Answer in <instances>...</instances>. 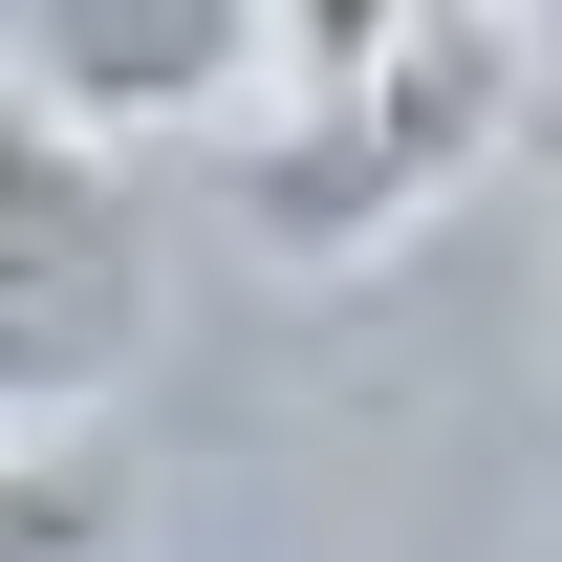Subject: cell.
<instances>
[{
	"instance_id": "6da1fadb",
	"label": "cell",
	"mask_w": 562,
	"mask_h": 562,
	"mask_svg": "<svg viewBox=\"0 0 562 562\" xmlns=\"http://www.w3.org/2000/svg\"><path fill=\"white\" fill-rule=\"evenodd\" d=\"M497 131H519V22H497V0H412L390 66H347L325 109H260V131H238V216H260L281 260H368V238H412Z\"/></svg>"
},
{
	"instance_id": "7a4b0ae2",
	"label": "cell",
	"mask_w": 562,
	"mask_h": 562,
	"mask_svg": "<svg viewBox=\"0 0 562 562\" xmlns=\"http://www.w3.org/2000/svg\"><path fill=\"white\" fill-rule=\"evenodd\" d=\"M151 347V216L109 151H66L22 87H0V432L109 412Z\"/></svg>"
},
{
	"instance_id": "3957f363",
	"label": "cell",
	"mask_w": 562,
	"mask_h": 562,
	"mask_svg": "<svg viewBox=\"0 0 562 562\" xmlns=\"http://www.w3.org/2000/svg\"><path fill=\"white\" fill-rule=\"evenodd\" d=\"M0 87L109 173L151 131H260V0H0Z\"/></svg>"
},
{
	"instance_id": "277c9868",
	"label": "cell",
	"mask_w": 562,
	"mask_h": 562,
	"mask_svg": "<svg viewBox=\"0 0 562 562\" xmlns=\"http://www.w3.org/2000/svg\"><path fill=\"white\" fill-rule=\"evenodd\" d=\"M0 562H151V519L87 432H0Z\"/></svg>"
}]
</instances>
